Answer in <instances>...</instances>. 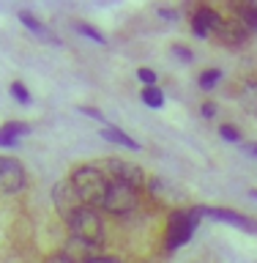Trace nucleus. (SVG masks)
I'll list each match as a JSON object with an SVG mask.
<instances>
[{
    "label": "nucleus",
    "mask_w": 257,
    "mask_h": 263,
    "mask_svg": "<svg viewBox=\"0 0 257 263\" xmlns=\"http://www.w3.org/2000/svg\"><path fill=\"white\" fill-rule=\"evenodd\" d=\"M244 151L249 154V156H254V159H257V143H246V145H244Z\"/></svg>",
    "instance_id": "obj_28"
},
{
    "label": "nucleus",
    "mask_w": 257,
    "mask_h": 263,
    "mask_svg": "<svg viewBox=\"0 0 257 263\" xmlns=\"http://www.w3.org/2000/svg\"><path fill=\"white\" fill-rule=\"evenodd\" d=\"M102 137L110 140V143H115V145H121V148H129V151H140V143H137V140H131L126 132L118 129V126H112V123H104Z\"/></svg>",
    "instance_id": "obj_12"
},
{
    "label": "nucleus",
    "mask_w": 257,
    "mask_h": 263,
    "mask_svg": "<svg viewBox=\"0 0 257 263\" xmlns=\"http://www.w3.org/2000/svg\"><path fill=\"white\" fill-rule=\"evenodd\" d=\"M137 80L143 82L145 88H153V85H156V71H151V69H140V71H137Z\"/></svg>",
    "instance_id": "obj_21"
},
{
    "label": "nucleus",
    "mask_w": 257,
    "mask_h": 263,
    "mask_svg": "<svg viewBox=\"0 0 257 263\" xmlns=\"http://www.w3.org/2000/svg\"><path fill=\"white\" fill-rule=\"evenodd\" d=\"M80 112H85V115H90V118H96V121H102L104 115L96 110V107H80Z\"/></svg>",
    "instance_id": "obj_26"
},
{
    "label": "nucleus",
    "mask_w": 257,
    "mask_h": 263,
    "mask_svg": "<svg viewBox=\"0 0 257 263\" xmlns=\"http://www.w3.org/2000/svg\"><path fill=\"white\" fill-rule=\"evenodd\" d=\"M47 263H74V258H71L69 252H52L47 258Z\"/></svg>",
    "instance_id": "obj_24"
},
{
    "label": "nucleus",
    "mask_w": 257,
    "mask_h": 263,
    "mask_svg": "<svg viewBox=\"0 0 257 263\" xmlns=\"http://www.w3.org/2000/svg\"><path fill=\"white\" fill-rule=\"evenodd\" d=\"M28 186V170L14 156H0V192L3 195H19Z\"/></svg>",
    "instance_id": "obj_5"
},
{
    "label": "nucleus",
    "mask_w": 257,
    "mask_h": 263,
    "mask_svg": "<svg viewBox=\"0 0 257 263\" xmlns=\"http://www.w3.org/2000/svg\"><path fill=\"white\" fill-rule=\"evenodd\" d=\"M197 225H200V214L194 209L192 211H172L170 225H167V250H181L192 238Z\"/></svg>",
    "instance_id": "obj_4"
},
{
    "label": "nucleus",
    "mask_w": 257,
    "mask_h": 263,
    "mask_svg": "<svg viewBox=\"0 0 257 263\" xmlns=\"http://www.w3.org/2000/svg\"><path fill=\"white\" fill-rule=\"evenodd\" d=\"M30 132V126L25 121H8L0 126V148H16L19 140Z\"/></svg>",
    "instance_id": "obj_10"
},
{
    "label": "nucleus",
    "mask_w": 257,
    "mask_h": 263,
    "mask_svg": "<svg viewBox=\"0 0 257 263\" xmlns=\"http://www.w3.org/2000/svg\"><path fill=\"white\" fill-rule=\"evenodd\" d=\"M8 90H11V96H14L19 104H30V102H33L30 93H28V88H25L22 82H11V88H8Z\"/></svg>",
    "instance_id": "obj_18"
},
{
    "label": "nucleus",
    "mask_w": 257,
    "mask_h": 263,
    "mask_svg": "<svg viewBox=\"0 0 257 263\" xmlns=\"http://www.w3.org/2000/svg\"><path fill=\"white\" fill-rule=\"evenodd\" d=\"M16 16H19V22H22L28 30L36 33V36H41V39H47V41H52V44H57V39H55L52 33L47 30V25H44V22H38V20H36V16H33L30 11H19Z\"/></svg>",
    "instance_id": "obj_13"
},
{
    "label": "nucleus",
    "mask_w": 257,
    "mask_h": 263,
    "mask_svg": "<svg viewBox=\"0 0 257 263\" xmlns=\"http://www.w3.org/2000/svg\"><path fill=\"white\" fill-rule=\"evenodd\" d=\"M82 263H121V258H115V255H93V258H85Z\"/></svg>",
    "instance_id": "obj_23"
},
{
    "label": "nucleus",
    "mask_w": 257,
    "mask_h": 263,
    "mask_svg": "<svg viewBox=\"0 0 257 263\" xmlns=\"http://www.w3.org/2000/svg\"><path fill=\"white\" fill-rule=\"evenodd\" d=\"M140 99L151 107V110H162L164 107V93H162V88H143V93H140Z\"/></svg>",
    "instance_id": "obj_15"
},
{
    "label": "nucleus",
    "mask_w": 257,
    "mask_h": 263,
    "mask_svg": "<svg viewBox=\"0 0 257 263\" xmlns=\"http://www.w3.org/2000/svg\"><path fill=\"white\" fill-rule=\"evenodd\" d=\"M235 20L244 25L249 33L257 30V3H241L235 6Z\"/></svg>",
    "instance_id": "obj_14"
},
{
    "label": "nucleus",
    "mask_w": 257,
    "mask_h": 263,
    "mask_svg": "<svg viewBox=\"0 0 257 263\" xmlns=\"http://www.w3.org/2000/svg\"><path fill=\"white\" fill-rule=\"evenodd\" d=\"M137 195L140 192H137V189H131L129 184L110 178V186H107V197L102 203V211L112 214V217H123V214H129V211L137 209V203H140Z\"/></svg>",
    "instance_id": "obj_3"
},
{
    "label": "nucleus",
    "mask_w": 257,
    "mask_h": 263,
    "mask_svg": "<svg viewBox=\"0 0 257 263\" xmlns=\"http://www.w3.org/2000/svg\"><path fill=\"white\" fill-rule=\"evenodd\" d=\"M71 186L77 189L82 205H88V209H102L104 197H107V186H110V176H107L104 170L93 167V164H80V167L71 170Z\"/></svg>",
    "instance_id": "obj_1"
},
{
    "label": "nucleus",
    "mask_w": 257,
    "mask_h": 263,
    "mask_svg": "<svg viewBox=\"0 0 257 263\" xmlns=\"http://www.w3.org/2000/svg\"><path fill=\"white\" fill-rule=\"evenodd\" d=\"M216 36H219L222 41H225L227 47H241L244 41L252 36V33L246 30L238 20H225V25H222V30L216 33Z\"/></svg>",
    "instance_id": "obj_11"
},
{
    "label": "nucleus",
    "mask_w": 257,
    "mask_h": 263,
    "mask_svg": "<svg viewBox=\"0 0 257 263\" xmlns=\"http://www.w3.org/2000/svg\"><path fill=\"white\" fill-rule=\"evenodd\" d=\"M66 225H69L71 238L82 247H96L104 241V222H102V214L96 209L82 205V209H77L66 219Z\"/></svg>",
    "instance_id": "obj_2"
},
{
    "label": "nucleus",
    "mask_w": 257,
    "mask_h": 263,
    "mask_svg": "<svg viewBox=\"0 0 257 263\" xmlns=\"http://www.w3.org/2000/svg\"><path fill=\"white\" fill-rule=\"evenodd\" d=\"M52 203H55V211L61 214L63 219H69L77 209H82V200L77 195V189L71 186V181H57V184L52 186Z\"/></svg>",
    "instance_id": "obj_7"
},
{
    "label": "nucleus",
    "mask_w": 257,
    "mask_h": 263,
    "mask_svg": "<svg viewBox=\"0 0 257 263\" xmlns=\"http://www.w3.org/2000/svg\"><path fill=\"white\" fill-rule=\"evenodd\" d=\"M213 115H216V104H203V118H213Z\"/></svg>",
    "instance_id": "obj_27"
},
{
    "label": "nucleus",
    "mask_w": 257,
    "mask_h": 263,
    "mask_svg": "<svg viewBox=\"0 0 257 263\" xmlns=\"http://www.w3.org/2000/svg\"><path fill=\"white\" fill-rule=\"evenodd\" d=\"M200 217H213L219 222H227L233 228H241L246 233H257V219L246 217V214H238V211H230V209H213V205H197L194 209Z\"/></svg>",
    "instance_id": "obj_8"
},
{
    "label": "nucleus",
    "mask_w": 257,
    "mask_h": 263,
    "mask_svg": "<svg viewBox=\"0 0 257 263\" xmlns=\"http://www.w3.org/2000/svg\"><path fill=\"white\" fill-rule=\"evenodd\" d=\"M219 80H222V71H219V69H205V71L200 74V88H203V90H213Z\"/></svg>",
    "instance_id": "obj_17"
},
{
    "label": "nucleus",
    "mask_w": 257,
    "mask_h": 263,
    "mask_svg": "<svg viewBox=\"0 0 257 263\" xmlns=\"http://www.w3.org/2000/svg\"><path fill=\"white\" fill-rule=\"evenodd\" d=\"M107 173H110V178L123 181V184H129L131 189H137V192L148 184L145 170L140 167V164L129 162V159H107Z\"/></svg>",
    "instance_id": "obj_6"
},
{
    "label": "nucleus",
    "mask_w": 257,
    "mask_h": 263,
    "mask_svg": "<svg viewBox=\"0 0 257 263\" xmlns=\"http://www.w3.org/2000/svg\"><path fill=\"white\" fill-rule=\"evenodd\" d=\"M219 135H222V140H227V143H241V132L235 126H230V123H222Z\"/></svg>",
    "instance_id": "obj_19"
},
{
    "label": "nucleus",
    "mask_w": 257,
    "mask_h": 263,
    "mask_svg": "<svg viewBox=\"0 0 257 263\" xmlns=\"http://www.w3.org/2000/svg\"><path fill=\"white\" fill-rule=\"evenodd\" d=\"M172 55L181 58L184 63H192V61H194V52H192V49H186V47H181V44H172Z\"/></svg>",
    "instance_id": "obj_22"
},
{
    "label": "nucleus",
    "mask_w": 257,
    "mask_h": 263,
    "mask_svg": "<svg viewBox=\"0 0 257 263\" xmlns=\"http://www.w3.org/2000/svg\"><path fill=\"white\" fill-rule=\"evenodd\" d=\"M159 16H162V20L175 22V20H178V11H172V8H159Z\"/></svg>",
    "instance_id": "obj_25"
},
{
    "label": "nucleus",
    "mask_w": 257,
    "mask_h": 263,
    "mask_svg": "<svg viewBox=\"0 0 257 263\" xmlns=\"http://www.w3.org/2000/svg\"><path fill=\"white\" fill-rule=\"evenodd\" d=\"M74 30H77L80 36H85V39H90V41H96V44H107L104 33H102V30H96L93 25H85V22H74Z\"/></svg>",
    "instance_id": "obj_16"
},
{
    "label": "nucleus",
    "mask_w": 257,
    "mask_h": 263,
    "mask_svg": "<svg viewBox=\"0 0 257 263\" xmlns=\"http://www.w3.org/2000/svg\"><path fill=\"white\" fill-rule=\"evenodd\" d=\"M244 104L257 115V85H249V88L244 90Z\"/></svg>",
    "instance_id": "obj_20"
},
{
    "label": "nucleus",
    "mask_w": 257,
    "mask_h": 263,
    "mask_svg": "<svg viewBox=\"0 0 257 263\" xmlns=\"http://www.w3.org/2000/svg\"><path fill=\"white\" fill-rule=\"evenodd\" d=\"M222 25H225V20H222V14L216 11V8L211 6H200L192 16V33L197 39H208L211 33H219Z\"/></svg>",
    "instance_id": "obj_9"
}]
</instances>
